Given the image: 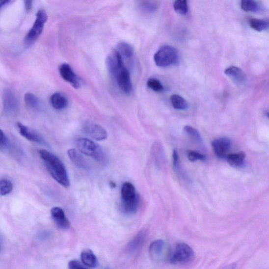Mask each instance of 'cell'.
I'll use <instances>...</instances> for the list:
<instances>
[{"label": "cell", "mask_w": 269, "mask_h": 269, "mask_svg": "<svg viewBox=\"0 0 269 269\" xmlns=\"http://www.w3.org/2000/svg\"><path fill=\"white\" fill-rule=\"evenodd\" d=\"M39 153L52 178L64 188H69L70 185L69 177L61 160L54 154L44 149Z\"/></svg>", "instance_id": "1"}, {"label": "cell", "mask_w": 269, "mask_h": 269, "mask_svg": "<svg viewBox=\"0 0 269 269\" xmlns=\"http://www.w3.org/2000/svg\"><path fill=\"white\" fill-rule=\"evenodd\" d=\"M108 70L119 89L125 94H130L132 91V83L130 72L124 62L120 61L111 64Z\"/></svg>", "instance_id": "2"}, {"label": "cell", "mask_w": 269, "mask_h": 269, "mask_svg": "<svg viewBox=\"0 0 269 269\" xmlns=\"http://www.w3.org/2000/svg\"><path fill=\"white\" fill-rule=\"evenodd\" d=\"M121 198L123 211L128 214L135 213L138 207L139 198L132 184L126 182L123 185Z\"/></svg>", "instance_id": "3"}, {"label": "cell", "mask_w": 269, "mask_h": 269, "mask_svg": "<svg viewBox=\"0 0 269 269\" xmlns=\"http://www.w3.org/2000/svg\"><path fill=\"white\" fill-rule=\"evenodd\" d=\"M76 145L78 150L82 154L102 162L107 161L106 153L94 141L86 138H80L77 140Z\"/></svg>", "instance_id": "4"}, {"label": "cell", "mask_w": 269, "mask_h": 269, "mask_svg": "<svg viewBox=\"0 0 269 269\" xmlns=\"http://www.w3.org/2000/svg\"><path fill=\"white\" fill-rule=\"evenodd\" d=\"M154 58L157 66L167 67L178 63L179 54L178 51L173 47L163 46L157 51Z\"/></svg>", "instance_id": "5"}, {"label": "cell", "mask_w": 269, "mask_h": 269, "mask_svg": "<svg viewBox=\"0 0 269 269\" xmlns=\"http://www.w3.org/2000/svg\"><path fill=\"white\" fill-rule=\"evenodd\" d=\"M48 19L47 13L41 9L37 12L36 19L32 28L27 33L25 38V46L30 47L41 35L45 24Z\"/></svg>", "instance_id": "6"}, {"label": "cell", "mask_w": 269, "mask_h": 269, "mask_svg": "<svg viewBox=\"0 0 269 269\" xmlns=\"http://www.w3.org/2000/svg\"><path fill=\"white\" fill-rule=\"evenodd\" d=\"M149 255L156 263L165 262L171 259V252L169 245L163 241L153 242L149 248Z\"/></svg>", "instance_id": "7"}, {"label": "cell", "mask_w": 269, "mask_h": 269, "mask_svg": "<svg viewBox=\"0 0 269 269\" xmlns=\"http://www.w3.org/2000/svg\"><path fill=\"white\" fill-rule=\"evenodd\" d=\"M194 256L195 254L189 245L185 243H178L170 261L173 264H184L190 262Z\"/></svg>", "instance_id": "8"}, {"label": "cell", "mask_w": 269, "mask_h": 269, "mask_svg": "<svg viewBox=\"0 0 269 269\" xmlns=\"http://www.w3.org/2000/svg\"><path fill=\"white\" fill-rule=\"evenodd\" d=\"M81 130L87 136L96 141L106 140L108 134L103 126L95 122L86 121L81 125Z\"/></svg>", "instance_id": "9"}, {"label": "cell", "mask_w": 269, "mask_h": 269, "mask_svg": "<svg viewBox=\"0 0 269 269\" xmlns=\"http://www.w3.org/2000/svg\"><path fill=\"white\" fill-rule=\"evenodd\" d=\"M3 106L4 113L9 116L16 115L19 108V102L16 95L7 88L4 90L3 94Z\"/></svg>", "instance_id": "10"}, {"label": "cell", "mask_w": 269, "mask_h": 269, "mask_svg": "<svg viewBox=\"0 0 269 269\" xmlns=\"http://www.w3.org/2000/svg\"><path fill=\"white\" fill-rule=\"evenodd\" d=\"M148 233L146 229H142L134 236L126 246V252L130 255H134L143 248L148 237Z\"/></svg>", "instance_id": "11"}, {"label": "cell", "mask_w": 269, "mask_h": 269, "mask_svg": "<svg viewBox=\"0 0 269 269\" xmlns=\"http://www.w3.org/2000/svg\"><path fill=\"white\" fill-rule=\"evenodd\" d=\"M58 71L62 78L73 87L78 89L81 87V82L79 77L69 64L63 63L59 65Z\"/></svg>", "instance_id": "12"}, {"label": "cell", "mask_w": 269, "mask_h": 269, "mask_svg": "<svg viewBox=\"0 0 269 269\" xmlns=\"http://www.w3.org/2000/svg\"><path fill=\"white\" fill-rule=\"evenodd\" d=\"M17 126L22 136L34 143L48 146L46 141L38 133L20 122L17 124Z\"/></svg>", "instance_id": "13"}, {"label": "cell", "mask_w": 269, "mask_h": 269, "mask_svg": "<svg viewBox=\"0 0 269 269\" xmlns=\"http://www.w3.org/2000/svg\"><path fill=\"white\" fill-rule=\"evenodd\" d=\"M212 146L215 154L220 159H226L231 147L230 140L225 137L214 140Z\"/></svg>", "instance_id": "14"}, {"label": "cell", "mask_w": 269, "mask_h": 269, "mask_svg": "<svg viewBox=\"0 0 269 269\" xmlns=\"http://www.w3.org/2000/svg\"><path fill=\"white\" fill-rule=\"evenodd\" d=\"M51 216L55 225L59 229L67 230L70 228V222L66 217L63 209L58 207H55L51 209Z\"/></svg>", "instance_id": "15"}, {"label": "cell", "mask_w": 269, "mask_h": 269, "mask_svg": "<svg viewBox=\"0 0 269 269\" xmlns=\"http://www.w3.org/2000/svg\"><path fill=\"white\" fill-rule=\"evenodd\" d=\"M80 151L76 149H70L67 155L70 160L80 168L87 170L89 168L88 163Z\"/></svg>", "instance_id": "16"}, {"label": "cell", "mask_w": 269, "mask_h": 269, "mask_svg": "<svg viewBox=\"0 0 269 269\" xmlns=\"http://www.w3.org/2000/svg\"><path fill=\"white\" fill-rule=\"evenodd\" d=\"M52 107L58 110H63L68 106L69 101L66 97L61 93L56 92L50 98Z\"/></svg>", "instance_id": "17"}, {"label": "cell", "mask_w": 269, "mask_h": 269, "mask_svg": "<svg viewBox=\"0 0 269 269\" xmlns=\"http://www.w3.org/2000/svg\"><path fill=\"white\" fill-rule=\"evenodd\" d=\"M81 259L85 267L95 268L98 265V260L94 252L90 249H85L81 252Z\"/></svg>", "instance_id": "18"}, {"label": "cell", "mask_w": 269, "mask_h": 269, "mask_svg": "<svg viewBox=\"0 0 269 269\" xmlns=\"http://www.w3.org/2000/svg\"><path fill=\"white\" fill-rule=\"evenodd\" d=\"M173 160L174 168L175 173L178 177L180 178L182 181H184V182L188 183L190 182L189 178L187 175L182 167L180 160H179V157L176 150H174Z\"/></svg>", "instance_id": "19"}, {"label": "cell", "mask_w": 269, "mask_h": 269, "mask_svg": "<svg viewBox=\"0 0 269 269\" xmlns=\"http://www.w3.org/2000/svg\"><path fill=\"white\" fill-rule=\"evenodd\" d=\"M24 101L26 106L34 110H39L42 107L41 100L34 94L27 93L25 95Z\"/></svg>", "instance_id": "20"}, {"label": "cell", "mask_w": 269, "mask_h": 269, "mask_svg": "<svg viewBox=\"0 0 269 269\" xmlns=\"http://www.w3.org/2000/svg\"><path fill=\"white\" fill-rule=\"evenodd\" d=\"M245 158V153L239 152L228 154L226 159L231 166L235 167H240L243 165Z\"/></svg>", "instance_id": "21"}, {"label": "cell", "mask_w": 269, "mask_h": 269, "mask_svg": "<svg viewBox=\"0 0 269 269\" xmlns=\"http://www.w3.org/2000/svg\"><path fill=\"white\" fill-rule=\"evenodd\" d=\"M227 76L238 82H242L245 81L246 77L244 73L237 67L231 66L225 71Z\"/></svg>", "instance_id": "22"}, {"label": "cell", "mask_w": 269, "mask_h": 269, "mask_svg": "<svg viewBox=\"0 0 269 269\" xmlns=\"http://www.w3.org/2000/svg\"><path fill=\"white\" fill-rule=\"evenodd\" d=\"M116 50L119 52V54H121L124 61V59H130L133 56V49L132 46L128 43L125 42L118 43Z\"/></svg>", "instance_id": "23"}, {"label": "cell", "mask_w": 269, "mask_h": 269, "mask_svg": "<svg viewBox=\"0 0 269 269\" xmlns=\"http://www.w3.org/2000/svg\"><path fill=\"white\" fill-rule=\"evenodd\" d=\"M170 101L172 106L177 110H186L189 107L188 102L183 97L177 94L171 95Z\"/></svg>", "instance_id": "24"}, {"label": "cell", "mask_w": 269, "mask_h": 269, "mask_svg": "<svg viewBox=\"0 0 269 269\" xmlns=\"http://www.w3.org/2000/svg\"><path fill=\"white\" fill-rule=\"evenodd\" d=\"M241 7L245 12H256L260 9L256 0H242Z\"/></svg>", "instance_id": "25"}, {"label": "cell", "mask_w": 269, "mask_h": 269, "mask_svg": "<svg viewBox=\"0 0 269 269\" xmlns=\"http://www.w3.org/2000/svg\"><path fill=\"white\" fill-rule=\"evenodd\" d=\"M250 26L255 30L259 32L266 30L269 28L268 22L256 19H251L249 21Z\"/></svg>", "instance_id": "26"}, {"label": "cell", "mask_w": 269, "mask_h": 269, "mask_svg": "<svg viewBox=\"0 0 269 269\" xmlns=\"http://www.w3.org/2000/svg\"><path fill=\"white\" fill-rule=\"evenodd\" d=\"M184 131L197 143L200 144L203 143V139H202L200 133L193 127L188 125L186 126L184 128Z\"/></svg>", "instance_id": "27"}, {"label": "cell", "mask_w": 269, "mask_h": 269, "mask_svg": "<svg viewBox=\"0 0 269 269\" xmlns=\"http://www.w3.org/2000/svg\"><path fill=\"white\" fill-rule=\"evenodd\" d=\"M174 9L176 12L184 16L188 12V0H175L174 3Z\"/></svg>", "instance_id": "28"}, {"label": "cell", "mask_w": 269, "mask_h": 269, "mask_svg": "<svg viewBox=\"0 0 269 269\" xmlns=\"http://www.w3.org/2000/svg\"><path fill=\"white\" fill-rule=\"evenodd\" d=\"M13 189V184L8 179H3L0 182V194L5 196L10 193Z\"/></svg>", "instance_id": "29"}, {"label": "cell", "mask_w": 269, "mask_h": 269, "mask_svg": "<svg viewBox=\"0 0 269 269\" xmlns=\"http://www.w3.org/2000/svg\"><path fill=\"white\" fill-rule=\"evenodd\" d=\"M147 86L156 92H161L163 91V86L161 82L156 79H149L147 83Z\"/></svg>", "instance_id": "30"}, {"label": "cell", "mask_w": 269, "mask_h": 269, "mask_svg": "<svg viewBox=\"0 0 269 269\" xmlns=\"http://www.w3.org/2000/svg\"><path fill=\"white\" fill-rule=\"evenodd\" d=\"M10 147L9 138L2 130L0 131V149L1 151H8Z\"/></svg>", "instance_id": "31"}, {"label": "cell", "mask_w": 269, "mask_h": 269, "mask_svg": "<svg viewBox=\"0 0 269 269\" xmlns=\"http://www.w3.org/2000/svg\"><path fill=\"white\" fill-rule=\"evenodd\" d=\"M188 160L192 162L197 161H205L207 159L206 156L198 152L189 151L188 153Z\"/></svg>", "instance_id": "32"}, {"label": "cell", "mask_w": 269, "mask_h": 269, "mask_svg": "<svg viewBox=\"0 0 269 269\" xmlns=\"http://www.w3.org/2000/svg\"><path fill=\"white\" fill-rule=\"evenodd\" d=\"M69 268L70 269H85L86 268V267L83 264H81L79 261L73 260L69 263Z\"/></svg>", "instance_id": "33"}, {"label": "cell", "mask_w": 269, "mask_h": 269, "mask_svg": "<svg viewBox=\"0 0 269 269\" xmlns=\"http://www.w3.org/2000/svg\"><path fill=\"white\" fill-rule=\"evenodd\" d=\"M33 1L34 0H24L25 9L27 12L31 10Z\"/></svg>", "instance_id": "34"}, {"label": "cell", "mask_w": 269, "mask_h": 269, "mask_svg": "<svg viewBox=\"0 0 269 269\" xmlns=\"http://www.w3.org/2000/svg\"><path fill=\"white\" fill-rule=\"evenodd\" d=\"M14 0H0V7L2 9L3 7L11 3Z\"/></svg>", "instance_id": "35"}, {"label": "cell", "mask_w": 269, "mask_h": 269, "mask_svg": "<svg viewBox=\"0 0 269 269\" xmlns=\"http://www.w3.org/2000/svg\"><path fill=\"white\" fill-rule=\"evenodd\" d=\"M110 186L111 187V188H114L115 187V184L113 182H110Z\"/></svg>", "instance_id": "36"}, {"label": "cell", "mask_w": 269, "mask_h": 269, "mask_svg": "<svg viewBox=\"0 0 269 269\" xmlns=\"http://www.w3.org/2000/svg\"><path fill=\"white\" fill-rule=\"evenodd\" d=\"M267 116L268 118L269 119V113H267Z\"/></svg>", "instance_id": "37"}]
</instances>
